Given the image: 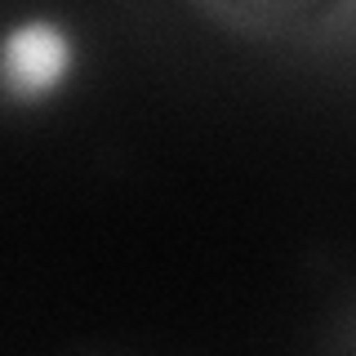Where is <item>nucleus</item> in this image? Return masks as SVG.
<instances>
[{
    "label": "nucleus",
    "instance_id": "f257e3e1",
    "mask_svg": "<svg viewBox=\"0 0 356 356\" xmlns=\"http://www.w3.org/2000/svg\"><path fill=\"white\" fill-rule=\"evenodd\" d=\"M85 44L58 14H22L0 27V103L49 107L76 85Z\"/></svg>",
    "mask_w": 356,
    "mask_h": 356
}]
</instances>
